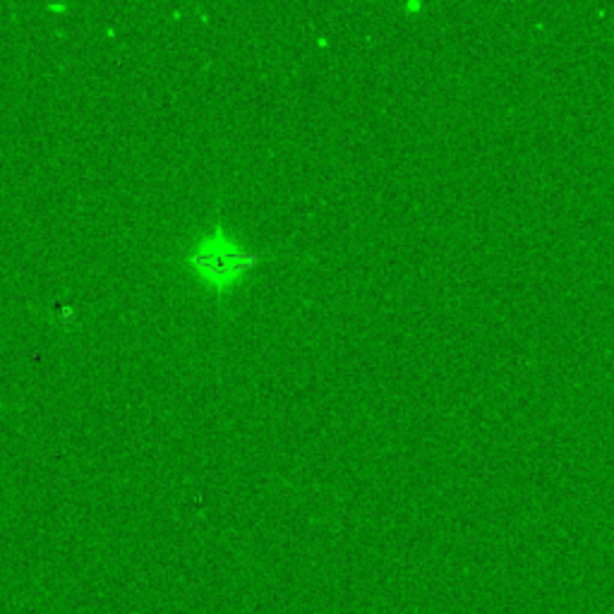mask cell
<instances>
[{"label": "cell", "instance_id": "1", "mask_svg": "<svg viewBox=\"0 0 614 614\" xmlns=\"http://www.w3.org/2000/svg\"><path fill=\"white\" fill-rule=\"evenodd\" d=\"M259 255L242 245L226 226H214L199 236L186 255V265L195 279L214 294L234 290L248 276Z\"/></svg>", "mask_w": 614, "mask_h": 614}]
</instances>
